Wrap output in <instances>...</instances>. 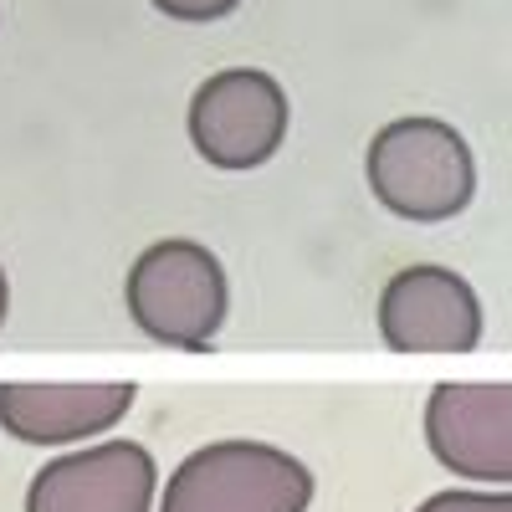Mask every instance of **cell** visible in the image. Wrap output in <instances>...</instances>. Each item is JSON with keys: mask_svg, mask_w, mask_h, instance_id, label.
<instances>
[{"mask_svg": "<svg viewBox=\"0 0 512 512\" xmlns=\"http://www.w3.org/2000/svg\"><path fill=\"white\" fill-rule=\"evenodd\" d=\"M123 308L134 318V328L154 338V344L200 354L226 328L231 282L210 246L190 236H164L134 256L123 282Z\"/></svg>", "mask_w": 512, "mask_h": 512, "instance_id": "6da1fadb", "label": "cell"}, {"mask_svg": "<svg viewBox=\"0 0 512 512\" xmlns=\"http://www.w3.org/2000/svg\"><path fill=\"white\" fill-rule=\"evenodd\" d=\"M364 175L374 200L400 221L436 226L461 216L477 195V159L446 118H395L369 139Z\"/></svg>", "mask_w": 512, "mask_h": 512, "instance_id": "7a4b0ae2", "label": "cell"}, {"mask_svg": "<svg viewBox=\"0 0 512 512\" xmlns=\"http://www.w3.org/2000/svg\"><path fill=\"white\" fill-rule=\"evenodd\" d=\"M313 472L267 441H210L164 482L159 512H308Z\"/></svg>", "mask_w": 512, "mask_h": 512, "instance_id": "3957f363", "label": "cell"}, {"mask_svg": "<svg viewBox=\"0 0 512 512\" xmlns=\"http://www.w3.org/2000/svg\"><path fill=\"white\" fill-rule=\"evenodd\" d=\"M292 123L282 82L262 67L210 72L190 98V144L210 169H262Z\"/></svg>", "mask_w": 512, "mask_h": 512, "instance_id": "277c9868", "label": "cell"}, {"mask_svg": "<svg viewBox=\"0 0 512 512\" xmlns=\"http://www.w3.org/2000/svg\"><path fill=\"white\" fill-rule=\"evenodd\" d=\"M482 328L477 287L451 267H405L379 292V338L395 354H472Z\"/></svg>", "mask_w": 512, "mask_h": 512, "instance_id": "5b68a950", "label": "cell"}, {"mask_svg": "<svg viewBox=\"0 0 512 512\" xmlns=\"http://www.w3.org/2000/svg\"><path fill=\"white\" fill-rule=\"evenodd\" d=\"M425 446L446 472L507 487L512 482V384L472 379V384H436L425 400Z\"/></svg>", "mask_w": 512, "mask_h": 512, "instance_id": "8992f818", "label": "cell"}, {"mask_svg": "<svg viewBox=\"0 0 512 512\" xmlns=\"http://www.w3.org/2000/svg\"><path fill=\"white\" fill-rule=\"evenodd\" d=\"M159 466L139 441H103L57 456L26 487V512H154Z\"/></svg>", "mask_w": 512, "mask_h": 512, "instance_id": "52a82bcc", "label": "cell"}, {"mask_svg": "<svg viewBox=\"0 0 512 512\" xmlns=\"http://www.w3.org/2000/svg\"><path fill=\"white\" fill-rule=\"evenodd\" d=\"M134 384L103 379V384H0V431L26 446H72L103 436L134 410Z\"/></svg>", "mask_w": 512, "mask_h": 512, "instance_id": "ba28073f", "label": "cell"}, {"mask_svg": "<svg viewBox=\"0 0 512 512\" xmlns=\"http://www.w3.org/2000/svg\"><path fill=\"white\" fill-rule=\"evenodd\" d=\"M415 512H512L507 487H487V492H436L425 497Z\"/></svg>", "mask_w": 512, "mask_h": 512, "instance_id": "9c48e42d", "label": "cell"}, {"mask_svg": "<svg viewBox=\"0 0 512 512\" xmlns=\"http://www.w3.org/2000/svg\"><path fill=\"white\" fill-rule=\"evenodd\" d=\"M236 6H241V0H154V11H164L169 21H195V26L226 21Z\"/></svg>", "mask_w": 512, "mask_h": 512, "instance_id": "30bf717a", "label": "cell"}, {"mask_svg": "<svg viewBox=\"0 0 512 512\" xmlns=\"http://www.w3.org/2000/svg\"><path fill=\"white\" fill-rule=\"evenodd\" d=\"M6 313H11V282H6V267H0V328H6Z\"/></svg>", "mask_w": 512, "mask_h": 512, "instance_id": "8fae6325", "label": "cell"}]
</instances>
